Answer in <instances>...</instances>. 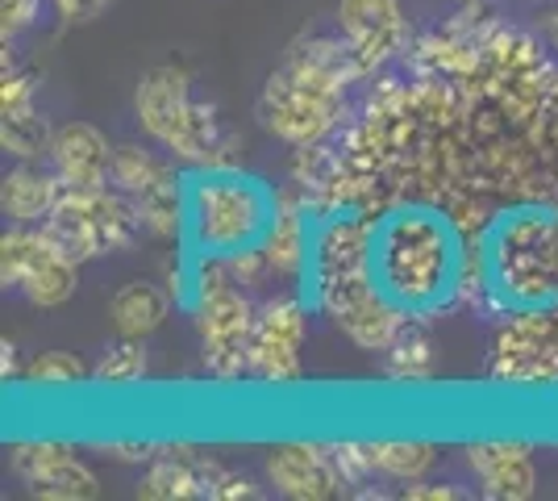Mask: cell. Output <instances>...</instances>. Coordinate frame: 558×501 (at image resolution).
<instances>
[{
    "instance_id": "6da1fadb",
    "label": "cell",
    "mask_w": 558,
    "mask_h": 501,
    "mask_svg": "<svg viewBox=\"0 0 558 501\" xmlns=\"http://www.w3.org/2000/svg\"><path fill=\"white\" fill-rule=\"evenodd\" d=\"M372 75L363 59L338 34H308L296 38L283 63L263 80L255 100L258 126L288 146H317L342 121L347 88Z\"/></svg>"
},
{
    "instance_id": "7a4b0ae2",
    "label": "cell",
    "mask_w": 558,
    "mask_h": 501,
    "mask_svg": "<svg viewBox=\"0 0 558 501\" xmlns=\"http://www.w3.org/2000/svg\"><path fill=\"white\" fill-rule=\"evenodd\" d=\"M372 247V222L342 217V222L326 226L313 247V276H317V297L329 318L338 322V331H347L363 351H384L409 313L375 281Z\"/></svg>"
},
{
    "instance_id": "3957f363",
    "label": "cell",
    "mask_w": 558,
    "mask_h": 501,
    "mask_svg": "<svg viewBox=\"0 0 558 501\" xmlns=\"http://www.w3.org/2000/svg\"><path fill=\"white\" fill-rule=\"evenodd\" d=\"M375 281L404 313H425L442 306V297L454 288L459 251L442 217L396 214L375 226Z\"/></svg>"
},
{
    "instance_id": "277c9868",
    "label": "cell",
    "mask_w": 558,
    "mask_h": 501,
    "mask_svg": "<svg viewBox=\"0 0 558 501\" xmlns=\"http://www.w3.org/2000/svg\"><path fill=\"white\" fill-rule=\"evenodd\" d=\"M134 114L138 126L163 146L171 159L187 167H230V139L209 100L192 96V75L184 68L159 63L138 75L134 88Z\"/></svg>"
},
{
    "instance_id": "5b68a950",
    "label": "cell",
    "mask_w": 558,
    "mask_h": 501,
    "mask_svg": "<svg viewBox=\"0 0 558 501\" xmlns=\"http://www.w3.org/2000/svg\"><path fill=\"white\" fill-rule=\"evenodd\" d=\"M279 205L255 176H238L230 167H213L187 189V239L205 260H233L263 247Z\"/></svg>"
},
{
    "instance_id": "8992f818",
    "label": "cell",
    "mask_w": 558,
    "mask_h": 501,
    "mask_svg": "<svg viewBox=\"0 0 558 501\" xmlns=\"http://www.w3.org/2000/svg\"><path fill=\"white\" fill-rule=\"evenodd\" d=\"M43 226L75 263L117 255L134 247V239L142 235L134 201L117 189H63L59 205L50 210Z\"/></svg>"
},
{
    "instance_id": "52a82bcc",
    "label": "cell",
    "mask_w": 558,
    "mask_h": 501,
    "mask_svg": "<svg viewBox=\"0 0 558 501\" xmlns=\"http://www.w3.org/2000/svg\"><path fill=\"white\" fill-rule=\"evenodd\" d=\"M0 281L4 288L22 293L29 306L38 310H54L68 306L80 285V263L54 242L47 226H13L0 239Z\"/></svg>"
},
{
    "instance_id": "ba28073f",
    "label": "cell",
    "mask_w": 558,
    "mask_h": 501,
    "mask_svg": "<svg viewBox=\"0 0 558 501\" xmlns=\"http://www.w3.org/2000/svg\"><path fill=\"white\" fill-rule=\"evenodd\" d=\"M238 281L213 276L201 285L196 306V331H201V356L217 381H238L251 372V338H255L258 310L238 293Z\"/></svg>"
},
{
    "instance_id": "9c48e42d",
    "label": "cell",
    "mask_w": 558,
    "mask_h": 501,
    "mask_svg": "<svg viewBox=\"0 0 558 501\" xmlns=\"http://www.w3.org/2000/svg\"><path fill=\"white\" fill-rule=\"evenodd\" d=\"M13 477L43 501H93L100 498L96 473L75 455V448L54 439H25L9 452Z\"/></svg>"
},
{
    "instance_id": "30bf717a",
    "label": "cell",
    "mask_w": 558,
    "mask_h": 501,
    "mask_svg": "<svg viewBox=\"0 0 558 501\" xmlns=\"http://www.w3.org/2000/svg\"><path fill=\"white\" fill-rule=\"evenodd\" d=\"M304 331H308V310H304L301 297H271L255 318L251 377L263 384H296L301 381Z\"/></svg>"
},
{
    "instance_id": "8fae6325",
    "label": "cell",
    "mask_w": 558,
    "mask_h": 501,
    "mask_svg": "<svg viewBox=\"0 0 558 501\" xmlns=\"http://www.w3.org/2000/svg\"><path fill=\"white\" fill-rule=\"evenodd\" d=\"M150 501H187V498H255V485L238 473H226L221 464L187 452H163L150 460L138 485Z\"/></svg>"
},
{
    "instance_id": "7c38bea8",
    "label": "cell",
    "mask_w": 558,
    "mask_h": 501,
    "mask_svg": "<svg viewBox=\"0 0 558 501\" xmlns=\"http://www.w3.org/2000/svg\"><path fill=\"white\" fill-rule=\"evenodd\" d=\"M263 468H267V480L279 498L292 501H329L347 489L338 460L322 443H301V439L276 443V448H267Z\"/></svg>"
},
{
    "instance_id": "4fadbf2b",
    "label": "cell",
    "mask_w": 558,
    "mask_h": 501,
    "mask_svg": "<svg viewBox=\"0 0 558 501\" xmlns=\"http://www.w3.org/2000/svg\"><path fill=\"white\" fill-rule=\"evenodd\" d=\"M333 22L367 72L384 68L409 43V22L400 0H338Z\"/></svg>"
},
{
    "instance_id": "5bb4252c",
    "label": "cell",
    "mask_w": 558,
    "mask_h": 501,
    "mask_svg": "<svg viewBox=\"0 0 558 501\" xmlns=\"http://www.w3.org/2000/svg\"><path fill=\"white\" fill-rule=\"evenodd\" d=\"M113 151L93 121H63L50 139V167L68 189H109L113 184Z\"/></svg>"
},
{
    "instance_id": "9a60e30c",
    "label": "cell",
    "mask_w": 558,
    "mask_h": 501,
    "mask_svg": "<svg viewBox=\"0 0 558 501\" xmlns=\"http://www.w3.org/2000/svg\"><path fill=\"white\" fill-rule=\"evenodd\" d=\"M471 477L480 480V493L496 501H525L537 493L534 455L521 443H471L463 452Z\"/></svg>"
},
{
    "instance_id": "2e32d148",
    "label": "cell",
    "mask_w": 558,
    "mask_h": 501,
    "mask_svg": "<svg viewBox=\"0 0 558 501\" xmlns=\"http://www.w3.org/2000/svg\"><path fill=\"white\" fill-rule=\"evenodd\" d=\"M63 180L54 167H38V159H17V167L0 180V205L13 226H43L63 196Z\"/></svg>"
},
{
    "instance_id": "e0dca14e",
    "label": "cell",
    "mask_w": 558,
    "mask_h": 501,
    "mask_svg": "<svg viewBox=\"0 0 558 501\" xmlns=\"http://www.w3.org/2000/svg\"><path fill=\"white\" fill-rule=\"evenodd\" d=\"M171 313V297L155 281H130L113 293L109 301V318L121 338H146L167 322Z\"/></svg>"
},
{
    "instance_id": "ac0fdd59",
    "label": "cell",
    "mask_w": 558,
    "mask_h": 501,
    "mask_svg": "<svg viewBox=\"0 0 558 501\" xmlns=\"http://www.w3.org/2000/svg\"><path fill=\"white\" fill-rule=\"evenodd\" d=\"M263 255L271 263L276 276H301L308 260H313V239H308V222L301 210H279L267 239H263Z\"/></svg>"
},
{
    "instance_id": "d6986e66",
    "label": "cell",
    "mask_w": 558,
    "mask_h": 501,
    "mask_svg": "<svg viewBox=\"0 0 558 501\" xmlns=\"http://www.w3.org/2000/svg\"><path fill=\"white\" fill-rule=\"evenodd\" d=\"M367 455H372L375 473L392 480H417L438 464V448L421 439H372Z\"/></svg>"
},
{
    "instance_id": "ffe728a7",
    "label": "cell",
    "mask_w": 558,
    "mask_h": 501,
    "mask_svg": "<svg viewBox=\"0 0 558 501\" xmlns=\"http://www.w3.org/2000/svg\"><path fill=\"white\" fill-rule=\"evenodd\" d=\"M175 176V167L167 164L163 155H155V151H146V146H117L113 151V189L125 192L130 201L142 196V192H150L155 184H163Z\"/></svg>"
},
{
    "instance_id": "44dd1931",
    "label": "cell",
    "mask_w": 558,
    "mask_h": 501,
    "mask_svg": "<svg viewBox=\"0 0 558 501\" xmlns=\"http://www.w3.org/2000/svg\"><path fill=\"white\" fill-rule=\"evenodd\" d=\"M384 359H388V377H396V381H417V377H425L429 363H434L429 331L421 322H413V318H404L400 331L392 334V343L384 347Z\"/></svg>"
},
{
    "instance_id": "7402d4cb",
    "label": "cell",
    "mask_w": 558,
    "mask_h": 501,
    "mask_svg": "<svg viewBox=\"0 0 558 501\" xmlns=\"http://www.w3.org/2000/svg\"><path fill=\"white\" fill-rule=\"evenodd\" d=\"M50 121L34 109H22V114H0V146L13 155V159H47L50 155Z\"/></svg>"
},
{
    "instance_id": "603a6c76",
    "label": "cell",
    "mask_w": 558,
    "mask_h": 501,
    "mask_svg": "<svg viewBox=\"0 0 558 501\" xmlns=\"http://www.w3.org/2000/svg\"><path fill=\"white\" fill-rule=\"evenodd\" d=\"M25 381L38 389H71V384L93 381V368L71 351H38L25 363Z\"/></svg>"
},
{
    "instance_id": "cb8c5ba5",
    "label": "cell",
    "mask_w": 558,
    "mask_h": 501,
    "mask_svg": "<svg viewBox=\"0 0 558 501\" xmlns=\"http://www.w3.org/2000/svg\"><path fill=\"white\" fill-rule=\"evenodd\" d=\"M146 377V351H142V338H121L113 343L100 363L93 368L96 384H134Z\"/></svg>"
},
{
    "instance_id": "d4e9b609",
    "label": "cell",
    "mask_w": 558,
    "mask_h": 501,
    "mask_svg": "<svg viewBox=\"0 0 558 501\" xmlns=\"http://www.w3.org/2000/svg\"><path fill=\"white\" fill-rule=\"evenodd\" d=\"M38 105V75L25 72V68H9L4 59V72H0V114H22Z\"/></svg>"
},
{
    "instance_id": "484cf974",
    "label": "cell",
    "mask_w": 558,
    "mask_h": 501,
    "mask_svg": "<svg viewBox=\"0 0 558 501\" xmlns=\"http://www.w3.org/2000/svg\"><path fill=\"white\" fill-rule=\"evenodd\" d=\"M38 9H43V0H0V38H4V47L38 22Z\"/></svg>"
},
{
    "instance_id": "4316f807",
    "label": "cell",
    "mask_w": 558,
    "mask_h": 501,
    "mask_svg": "<svg viewBox=\"0 0 558 501\" xmlns=\"http://www.w3.org/2000/svg\"><path fill=\"white\" fill-rule=\"evenodd\" d=\"M50 4H54V13L68 25H88V22H96L113 0H50Z\"/></svg>"
},
{
    "instance_id": "83f0119b",
    "label": "cell",
    "mask_w": 558,
    "mask_h": 501,
    "mask_svg": "<svg viewBox=\"0 0 558 501\" xmlns=\"http://www.w3.org/2000/svg\"><path fill=\"white\" fill-rule=\"evenodd\" d=\"M404 498H413V501H454V498H463V489H454V485H409V489H404Z\"/></svg>"
},
{
    "instance_id": "f1b7e54d",
    "label": "cell",
    "mask_w": 558,
    "mask_h": 501,
    "mask_svg": "<svg viewBox=\"0 0 558 501\" xmlns=\"http://www.w3.org/2000/svg\"><path fill=\"white\" fill-rule=\"evenodd\" d=\"M550 43L558 47V9H555V17H550Z\"/></svg>"
}]
</instances>
